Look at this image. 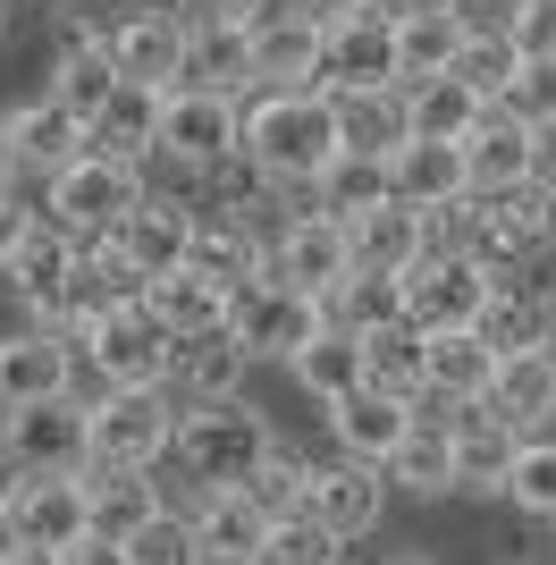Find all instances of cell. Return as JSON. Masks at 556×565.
I'll return each instance as SVG.
<instances>
[{"instance_id":"49","label":"cell","mask_w":556,"mask_h":565,"mask_svg":"<svg viewBox=\"0 0 556 565\" xmlns=\"http://www.w3.org/2000/svg\"><path fill=\"white\" fill-rule=\"evenodd\" d=\"M34 220H43V212H34V203H25L18 186H0V262H9V254L25 245V236H34Z\"/></svg>"},{"instance_id":"34","label":"cell","mask_w":556,"mask_h":565,"mask_svg":"<svg viewBox=\"0 0 556 565\" xmlns=\"http://www.w3.org/2000/svg\"><path fill=\"white\" fill-rule=\"evenodd\" d=\"M388 194H396V203H414V212L456 203V194H463V143H396V152H388Z\"/></svg>"},{"instance_id":"16","label":"cell","mask_w":556,"mask_h":565,"mask_svg":"<svg viewBox=\"0 0 556 565\" xmlns=\"http://www.w3.org/2000/svg\"><path fill=\"white\" fill-rule=\"evenodd\" d=\"M472 338H481L489 354L556 347V296L539 279H489V305H481V321H472Z\"/></svg>"},{"instance_id":"59","label":"cell","mask_w":556,"mask_h":565,"mask_svg":"<svg viewBox=\"0 0 556 565\" xmlns=\"http://www.w3.org/2000/svg\"><path fill=\"white\" fill-rule=\"evenodd\" d=\"M379 9H405V0H379Z\"/></svg>"},{"instance_id":"2","label":"cell","mask_w":556,"mask_h":565,"mask_svg":"<svg viewBox=\"0 0 556 565\" xmlns=\"http://www.w3.org/2000/svg\"><path fill=\"white\" fill-rule=\"evenodd\" d=\"M278 448V430L261 423L254 405H185L178 430H169V456H178V481L194 490H245V472Z\"/></svg>"},{"instance_id":"25","label":"cell","mask_w":556,"mask_h":565,"mask_svg":"<svg viewBox=\"0 0 556 565\" xmlns=\"http://www.w3.org/2000/svg\"><path fill=\"white\" fill-rule=\"evenodd\" d=\"M0 279L18 287L25 312H34V321L51 330V312H60V296H68V279H76V245H68L60 228H43V220H34V236H25L18 254L0 262Z\"/></svg>"},{"instance_id":"7","label":"cell","mask_w":556,"mask_h":565,"mask_svg":"<svg viewBox=\"0 0 556 565\" xmlns=\"http://www.w3.org/2000/svg\"><path fill=\"white\" fill-rule=\"evenodd\" d=\"M388 18L396 9H379V0H363L346 25H321V94H379V85H396V43H388Z\"/></svg>"},{"instance_id":"52","label":"cell","mask_w":556,"mask_h":565,"mask_svg":"<svg viewBox=\"0 0 556 565\" xmlns=\"http://www.w3.org/2000/svg\"><path fill=\"white\" fill-rule=\"evenodd\" d=\"M532 186L556 194V127H532Z\"/></svg>"},{"instance_id":"56","label":"cell","mask_w":556,"mask_h":565,"mask_svg":"<svg viewBox=\"0 0 556 565\" xmlns=\"http://www.w3.org/2000/svg\"><path fill=\"white\" fill-rule=\"evenodd\" d=\"M9 565H60V557H43V548H18V557H9Z\"/></svg>"},{"instance_id":"28","label":"cell","mask_w":556,"mask_h":565,"mask_svg":"<svg viewBox=\"0 0 556 565\" xmlns=\"http://www.w3.org/2000/svg\"><path fill=\"white\" fill-rule=\"evenodd\" d=\"M489 414L514 430H532V423H556V354H498V372H489Z\"/></svg>"},{"instance_id":"43","label":"cell","mask_w":556,"mask_h":565,"mask_svg":"<svg viewBox=\"0 0 556 565\" xmlns=\"http://www.w3.org/2000/svg\"><path fill=\"white\" fill-rule=\"evenodd\" d=\"M421 262H481V203L472 194L421 212Z\"/></svg>"},{"instance_id":"38","label":"cell","mask_w":556,"mask_h":565,"mask_svg":"<svg viewBox=\"0 0 556 565\" xmlns=\"http://www.w3.org/2000/svg\"><path fill=\"white\" fill-rule=\"evenodd\" d=\"M514 68H523V60H514V43L498 34V25H472V34H463V51L447 60V76H456V85L481 102V110H498V102H506Z\"/></svg>"},{"instance_id":"19","label":"cell","mask_w":556,"mask_h":565,"mask_svg":"<svg viewBox=\"0 0 556 565\" xmlns=\"http://www.w3.org/2000/svg\"><path fill=\"white\" fill-rule=\"evenodd\" d=\"M101 60H110L118 85H152V94H169V85H178V60H185V25L178 18H110Z\"/></svg>"},{"instance_id":"37","label":"cell","mask_w":556,"mask_h":565,"mask_svg":"<svg viewBox=\"0 0 556 565\" xmlns=\"http://www.w3.org/2000/svg\"><path fill=\"white\" fill-rule=\"evenodd\" d=\"M354 347H363V388H379V397H396V405L421 397V330L388 321V330L354 338Z\"/></svg>"},{"instance_id":"26","label":"cell","mask_w":556,"mask_h":565,"mask_svg":"<svg viewBox=\"0 0 556 565\" xmlns=\"http://www.w3.org/2000/svg\"><path fill=\"white\" fill-rule=\"evenodd\" d=\"M346 262L354 270H379V279H405V270L421 262V212L388 194L379 212L346 220Z\"/></svg>"},{"instance_id":"48","label":"cell","mask_w":556,"mask_h":565,"mask_svg":"<svg viewBox=\"0 0 556 565\" xmlns=\"http://www.w3.org/2000/svg\"><path fill=\"white\" fill-rule=\"evenodd\" d=\"M498 34L514 43V60H556V0H523Z\"/></svg>"},{"instance_id":"1","label":"cell","mask_w":556,"mask_h":565,"mask_svg":"<svg viewBox=\"0 0 556 565\" xmlns=\"http://www.w3.org/2000/svg\"><path fill=\"white\" fill-rule=\"evenodd\" d=\"M236 152L270 178L278 194H312L321 169L338 161V118H329V94H254L236 102Z\"/></svg>"},{"instance_id":"39","label":"cell","mask_w":556,"mask_h":565,"mask_svg":"<svg viewBox=\"0 0 556 565\" xmlns=\"http://www.w3.org/2000/svg\"><path fill=\"white\" fill-rule=\"evenodd\" d=\"M287 372H296V388H312L321 405H338V397H354V388H363V347H354L346 330H329V321H321V338H312Z\"/></svg>"},{"instance_id":"36","label":"cell","mask_w":556,"mask_h":565,"mask_svg":"<svg viewBox=\"0 0 556 565\" xmlns=\"http://www.w3.org/2000/svg\"><path fill=\"white\" fill-rule=\"evenodd\" d=\"M481 102L463 94L456 76H430V85H405V143H463L481 127Z\"/></svg>"},{"instance_id":"45","label":"cell","mask_w":556,"mask_h":565,"mask_svg":"<svg viewBox=\"0 0 556 565\" xmlns=\"http://www.w3.org/2000/svg\"><path fill=\"white\" fill-rule=\"evenodd\" d=\"M118 557L127 565H203V548H194V523L185 515H152L118 541Z\"/></svg>"},{"instance_id":"20","label":"cell","mask_w":556,"mask_h":565,"mask_svg":"<svg viewBox=\"0 0 556 565\" xmlns=\"http://www.w3.org/2000/svg\"><path fill=\"white\" fill-rule=\"evenodd\" d=\"M379 507H388V481L363 465H312V481H303V515L321 523L329 541H363L379 523Z\"/></svg>"},{"instance_id":"12","label":"cell","mask_w":556,"mask_h":565,"mask_svg":"<svg viewBox=\"0 0 556 565\" xmlns=\"http://www.w3.org/2000/svg\"><path fill=\"white\" fill-rule=\"evenodd\" d=\"M245 76H254V94H303L312 76H321V25L287 18V9H261L245 25ZM321 94V85H312Z\"/></svg>"},{"instance_id":"55","label":"cell","mask_w":556,"mask_h":565,"mask_svg":"<svg viewBox=\"0 0 556 565\" xmlns=\"http://www.w3.org/2000/svg\"><path fill=\"white\" fill-rule=\"evenodd\" d=\"M9 557H18V532H9V515H0V565H9Z\"/></svg>"},{"instance_id":"57","label":"cell","mask_w":556,"mask_h":565,"mask_svg":"<svg viewBox=\"0 0 556 565\" xmlns=\"http://www.w3.org/2000/svg\"><path fill=\"white\" fill-rule=\"evenodd\" d=\"M9 25H18V0H0V34H9Z\"/></svg>"},{"instance_id":"6","label":"cell","mask_w":556,"mask_h":565,"mask_svg":"<svg viewBox=\"0 0 556 565\" xmlns=\"http://www.w3.org/2000/svg\"><path fill=\"white\" fill-rule=\"evenodd\" d=\"M346 228L321 212H287V228L261 245V279L287 287V296H312V305H329L338 287H346Z\"/></svg>"},{"instance_id":"27","label":"cell","mask_w":556,"mask_h":565,"mask_svg":"<svg viewBox=\"0 0 556 565\" xmlns=\"http://www.w3.org/2000/svg\"><path fill=\"white\" fill-rule=\"evenodd\" d=\"M0 136H9V152H18V178H51V169H68L76 152H85V127H76L51 94L25 102V110H9Z\"/></svg>"},{"instance_id":"15","label":"cell","mask_w":556,"mask_h":565,"mask_svg":"<svg viewBox=\"0 0 556 565\" xmlns=\"http://www.w3.org/2000/svg\"><path fill=\"white\" fill-rule=\"evenodd\" d=\"M43 397H76V347L60 330H9L0 338V414Z\"/></svg>"},{"instance_id":"54","label":"cell","mask_w":556,"mask_h":565,"mask_svg":"<svg viewBox=\"0 0 556 565\" xmlns=\"http://www.w3.org/2000/svg\"><path fill=\"white\" fill-rule=\"evenodd\" d=\"M18 481H25V472L9 465V448H0V507H9V490H18Z\"/></svg>"},{"instance_id":"35","label":"cell","mask_w":556,"mask_h":565,"mask_svg":"<svg viewBox=\"0 0 556 565\" xmlns=\"http://www.w3.org/2000/svg\"><path fill=\"white\" fill-rule=\"evenodd\" d=\"M169 388H178L185 405H236V388H245V354L228 347V330L169 354Z\"/></svg>"},{"instance_id":"58","label":"cell","mask_w":556,"mask_h":565,"mask_svg":"<svg viewBox=\"0 0 556 565\" xmlns=\"http://www.w3.org/2000/svg\"><path fill=\"white\" fill-rule=\"evenodd\" d=\"M379 565H430V557H379Z\"/></svg>"},{"instance_id":"53","label":"cell","mask_w":556,"mask_h":565,"mask_svg":"<svg viewBox=\"0 0 556 565\" xmlns=\"http://www.w3.org/2000/svg\"><path fill=\"white\" fill-rule=\"evenodd\" d=\"M60 565H127V557H118V541H76Z\"/></svg>"},{"instance_id":"24","label":"cell","mask_w":556,"mask_h":565,"mask_svg":"<svg viewBox=\"0 0 556 565\" xmlns=\"http://www.w3.org/2000/svg\"><path fill=\"white\" fill-rule=\"evenodd\" d=\"M143 312H152V330L169 338V347H194V338H220L228 330V296L211 279H194V270H169V279L143 287Z\"/></svg>"},{"instance_id":"50","label":"cell","mask_w":556,"mask_h":565,"mask_svg":"<svg viewBox=\"0 0 556 565\" xmlns=\"http://www.w3.org/2000/svg\"><path fill=\"white\" fill-rule=\"evenodd\" d=\"M261 18V0H185L178 25H254Z\"/></svg>"},{"instance_id":"47","label":"cell","mask_w":556,"mask_h":565,"mask_svg":"<svg viewBox=\"0 0 556 565\" xmlns=\"http://www.w3.org/2000/svg\"><path fill=\"white\" fill-rule=\"evenodd\" d=\"M498 110H506V118H523V127H556V60H523Z\"/></svg>"},{"instance_id":"10","label":"cell","mask_w":556,"mask_h":565,"mask_svg":"<svg viewBox=\"0 0 556 565\" xmlns=\"http://www.w3.org/2000/svg\"><path fill=\"white\" fill-rule=\"evenodd\" d=\"M76 347L93 354V372H101V388H169V338L152 330V312H110V321H93Z\"/></svg>"},{"instance_id":"18","label":"cell","mask_w":556,"mask_h":565,"mask_svg":"<svg viewBox=\"0 0 556 565\" xmlns=\"http://www.w3.org/2000/svg\"><path fill=\"white\" fill-rule=\"evenodd\" d=\"M405 430H414V405L379 397V388H354V397L329 405V439H338V465L379 472L396 448H405Z\"/></svg>"},{"instance_id":"17","label":"cell","mask_w":556,"mask_h":565,"mask_svg":"<svg viewBox=\"0 0 556 565\" xmlns=\"http://www.w3.org/2000/svg\"><path fill=\"white\" fill-rule=\"evenodd\" d=\"M463 34H472V18H463V9H439V0H405V9L388 18L396 85H430V76H447V60L463 51Z\"/></svg>"},{"instance_id":"51","label":"cell","mask_w":556,"mask_h":565,"mask_svg":"<svg viewBox=\"0 0 556 565\" xmlns=\"http://www.w3.org/2000/svg\"><path fill=\"white\" fill-rule=\"evenodd\" d=\"M270 9H287V18H303V25H346L363 0H270Z\"/></svg>"},{"instance_id":"42","label":"cell","mask_w":556,"mask_h":565,"mask_svg":"<svg viewBox=\"0 0 556 565\" xmlns=\"http://www.w3.org/2000/svg\"><path fill=\"white\" fill-rule=\"evenodd\" d=\"M379 481H396V490H414V498H439L447 481H456V465H447V430L414 423V430H405V448L379 465Z\"/></svg>"},{"instance_id":"9","label":"cell","mask_w":556,"mask_h":565,"mask_svg":"<svg viewBox=\"0 0 556 565\" xmlns=\"http://www.w3.org/2000/svg\"><path fill=\"white\" fill-rule=\"evenodd\" d=\"M481 305H489V270L481 262H414V270H405V330H421V338L472 330Z\"/></svg>"},{"instance_id":"4","label":"cell","mask_w":556,"mask_h":565,"mask_svg":"<svg viewBox=\"0 0 556 565\" xmlns=\"http://www.w3.org/2000/svg\"><path fill=\"white\" fill-rule=\"evenodd\" d=\"M136 203H143V169H118L101 152H76L68 169L43 178V228H60L68 245H101Z\"/></svg>"},{"instance_id":"29","label":"cell","mask_w":556,"mask_h":565,"mask_svg":"<svg viewBox=\"0 0 556 565\" xmlns=\"http://www.w3.org/2000/svg\"><path fill=\"white\" fill-rule=\"evenodd\" d=\"M329 118H338V152L354 161H388L405 143V85H379V94H329Z\"/></svg>"},{"instance_id":"33","label":"cell","mask_w":556,"mask_h":565,"mask_svg":"<svg viewBox=\"0 0 556 565\" xmlns=\"http://www.w3.org/2000/svg\"><path fill=\"white\" fill-rule=\"evenodd\" d=\"M185 523H194V548H203V565H254L261 541H270V523H261L236 490H211Z\"/></svg>"},{"instance_id":"32","label":"cell","mask_w":556,"mask_h":565,"mask_svg":"<svg viewBox=\"0 0 556 565\" xmlns=\"http://www.w3.org/2000/svg\"><path fill=\"white\" fill-rule=\"evenodd\" d=\"M76 481H85V532H93V541H127L136 523L161 515L152 472H101V465H85Z\"/></svg>"},{"instance_id":"31","label":"cell","mask_w":556,"mask_h":565,"mask_svg":"<svg viewBox=\"0 0 556 565\" xmlns=\"http://www.w3.org/2000/svg\"><path fill=\"white\" fill-rule=\"evenodd\" d=\"M178 85L220 94V102H245V94H254V76H245V25H185Z\"/></svg>"},{"instance_id":"14","label":"cell","mask_w":556,"mask_h":565,"mask_svg":"<svg viewBox=\"0 0 556 565\" xmlns=\"http://www.w3.org/2000/svg\"><path fill=\"white\" fill-rule=\"evenodd\" d=\"M152 152H169L178 169H220L236 152V102L220 94H194V85H169L161 102V143Z\"/></svg>"},{"instance_id":"60","label":"cell","mask_w":556,"mask_h":565,"mask_svg":"<svg viewBox=\"0 0 556 565\" xmlns=\"http://www.w3.org/2000/svg\"><path fill=\"white\" fill-rule=\"evenodd\" d=\"M548 532H556V523H548Z\"/></svg>"},{"instance_id":"21","label":"cell","mask_w":556,"mask_h":565,"mask_svg":"<svg viewBox=\"0 0 556 565\" xmlns=\"http://www.w3.org/2000/svg\"><path fill=\"white\" fill-rule=\"evenodd\" d=\"M185 270H194V279H211L220 296L254 287V279H261V236H254V220H245V212H194Z\"/></svg>"},{"instance_id":"13","label":"cell","mask_w":556,"mask_h":565,"mask_svg":"<svg viewBox=\"0 0 556 565\" xmlns=\"http://www.w3.org/2000/svg\"><path fill=\"white\" fill-rule=\"evenodd\" d=\"M185 236H194V212H185L178 194H143V203L118 220L101 245H110V254L152 287V279H169V270H185Z\"/></svg>"},{"instance_id":"5","label":"cell","mask_w":556,"mask_h":565,"mask_svg":"<svg viewBox=\"0 0 556 565\" xmlns=\"http://www.w3.org/2000/svg\"><path fill=\"white\" fill-rule=\"evenodd\" d=\"M312 338H321V305H312V296H287V287H270V279L228 296V347L245 354V363H296Z\"/></svg>"},{"instance_id":"44","label":"cell","mask_w":556,"mask_h":565,"mask_svg":"<svg viewBox=\"0 0 556 565\" xmlns=\"http://www.w3.org/2000/svg\"><path fill=\"white\" fill-rule=\"evenodd\" d=\"M498 498H514L532 523H556V439H523L514 448V465H506V490Z\"/></svg>"},{"instance_id":"30","label":"cell","mask_w":556,"mask_h":565,"mask_svg":"<svg viewBox=\"0 0 556 565\" xmlns=\"http://www.w3.org/2000/svg\"><path fill=\"white\" fill-rule=\"evenodd\" d=\"M489 372H498V354H489L472 330L421 338V397H439V405H481V397H489Z\"/></svg>"},{"instance_id":"46","label":"cell","mask_w":556,"mask_h":565,"mask_svg":"<svg viewBox=\"0 0 556 565\" xmlns=\"http://www.w3.org/2000/svg\"><path fill=\"white\" fill-rule=\"evenodd\" d=\"M338 557H346V541H329L312 515H287V523H270L254 565H338Z\"/></svg>"},{"instance_id":"61","label":"cell","mask_w":556,"mask_h":565,"mask_svg":"<svg viewBox=\"0 0 556 565\" xmlns=\"http://www.w3.org/2000/svg\"><path fill=\"white\" fill-rule=\"evenodd\" d=\"M548 354H556V347H548Z\"/></svg>"},{"instance_id":"40","label":"cell","mask_w":556,"mask_h":565,"mask_svg":"<svg viewBox=\"0 0 556 565\" xmlns=\"http://www.w3.org/2000/svg\"><path fill=\"white\" fill-rule=\"evenodd\" d=\"M303 481H312V465H303L296 448H270L254 472H245V507H254L261 523H287V515H303Z\"/></svg>"},{"instance_id":"11","label":"cell","mask_w":556,"mask_h":565,"mask_svg":"<svg viewBox=\"0 0 556 565\" xmlns=\"http://www.w3.org/2000/svg\"><path fill=\"white\" fill-rule=\"evenodd\" d=\"M0 448L18 472H85V397H43L0 423Z\"/></svg>"},{"instance_id":"41","label":"cell","mask_w":556,"mask_h":565,"mask_svg":"<svg viewBox=\"0 0 556 565\" xmlns=\"http://www.w3.org/2000/svg\"><path fill=\"white\" fill-rule=\"evenodd\" d=\"M110 85H118V76H110V60H101V43H60V76H51V102H60L76 127H85V118L110 102Z\"/></svg>"},{"instance_id":"3","label":"cell","mask_w":556,"mask_h":565,"mask_svg":"<svg viewBox=\"0 0 556 565\" xmlns=\"http://www.w3.org/2000/svg\"><path fill=\"white\" fill-rule=\"evenodd\" d=\"M178 430V397L169 388H101L85 405V465L101 472H152Z\"/></svg>"},{"instance_id":"23","label":"cell","mask_w":556,"mask_h":565,"mask_svg":"<svg viewBox=\"0 0 556 565\" xmlns=\"http://www.w3.org/2000/svg\"><path fill=\"white\" fill-rule=\"evenodd\" d=\"M506 186H532V127L506 110H489L472 136H463V194L472 203H489V194Z\"/></svg>"},{"instance_id":"8","label":"cell","mask_w":556,"mask_h":565,"mask_svg":"<svg viewBox=\"0 0 556 565\" xmlns=\"http://www.w3.org/2000/svg\"><path fill=\"white\" fill-rule=\"evenodd\" d=\"M0 515H9L18 548H43V557H68L76 541H93L85 532V481L76 472H25Z\"/></svg>"},{"instance_id":"22","label":"cell","mask_w":556,"mask_h":565,"mask_svg":"<svg viewBox=\"0 0 556 565\" xmlns=\"http://www.w3.org/2000/svg\"><path fill=\"white\" fill-rule=\"evenodd\" d=\"M161 102L169 94H152V85H110V102L85 118V152H101L118 169H143L152 143H161Z\"/></svg>"}]
</instances>
